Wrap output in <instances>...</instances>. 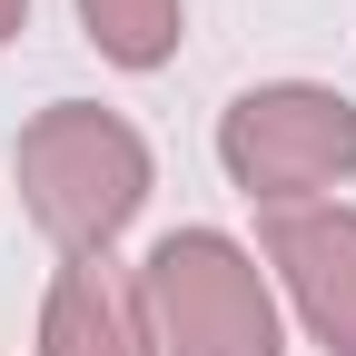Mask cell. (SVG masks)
Returning a JSON list of instances; mask_svg holds the SVG:
<instances>
[{
	"mask_svg": "<svg viewBox=\"0 0 356 356\" xmlns=\"http://www.w3.org/2000/svg\"><path fill=\"white\" fill-rule=\"evenodd\" d=\"M20 208L60 238V257H109V238L149 208V139L99 99H50L20 129Z\"/></svg>",
	"mask_w": 356,
	"mask_h": 356,
	"instance_id": "6da1fadb",
	"label": "cell"
},
{
	"mask_svg": "<svg viewBox=\"0 0 356 356\" xmlns=\"http://www.w3.org/2000/svg\"><path fill=\"white\" fill-rule=\"evenodd\" d=\"M139 307L159 356H287L277 287L228 228H168L139 257Z\"/></svg>",
	"mask_w": 356,
	"mask_h": 356,
	"instance_id": "7a4b0ae2",
	"label": "cell"
},
{
	"mask_svg": "<svg viewBox=\"0 0 356 356\" xmlns=\"http://www.w3.org/2000/svg\"><path fill=\"white\" fill-rule=\"evenodd\" d=\"M218 168L257 208H317L356 178V99L327 79H267L218 109Z\"/></svg>",
	"mask_w": 356,
	"mask_h": 356,
	"instance_id": "3957f363",
	"label": "cell"
},
{
	"mask_svg": "<svg viewBox=\"0 0 356 356\" xmlns=\"http://www.w3.org/2000/svg\"><path fill=\"white\" fill-rule=\"evenodd\" d=\"M257 257H267V277L287 287V307L307 317V337H317L327 356H356V208L346 198L267 208Z\"/></svg>",
	"mask_w": 356,
	"mask_h": 356,
	"instance_id": "277c9868",
	"label": "cell"
},
{
	"mask_svg": "<svg viewBox=\"0 0 356 356\" xmlns=\"http://www.w3.org/2000/svg\"><path fill=\"white\" fill-rule=\"evenodd\" d=\"M40 356H159L139 277H119L109 257H70L40 307Z\"/></svg>",
	"mask_w": 356,
	"mask_h": 356,
	"instance_id": "5b68a950",
	"label": "cell"
},
{
	"mask_svg": "<svg viewBox=\"0 0 356 356\" xmlns=\"http://www.w3.org/2000/svg\"><path fill=\"white\" fill-rule=\"evenodd\" d=\"M79 30H89L99 60L159 70V60H178V40H188V10H178V0H79Z\"/></svg>",
	"mask_w": 356,
	"mask_h": 356,
	"instance_id": "8992f818",
	"label": "cell"
},
{
	"mask_svg": "<svg viewBox=\"0 0 356 356\" xmlns=\"http://www.w3.org/2000/svg\"><path fill=\"white\" fill-rule=\"evenodd\" d=\"M30 30V0H0V40H20Z\"/></svg>",
	"mask_w": 356,
	"mask_h": 356,
	"instance_id": "52a82bcc",
	"label": "cell"
}]
</instances>
